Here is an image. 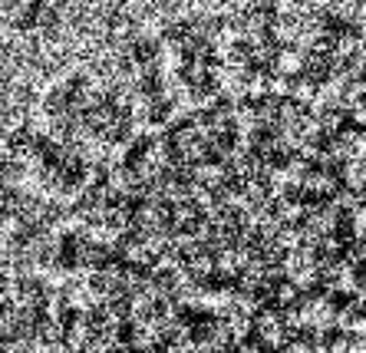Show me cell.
Wrapping results in <instances>:
<instances>
[{
    "instance_id": "6da1fadb",
    "label": "cell",
    "mask_w": 366,
    "mask_h": 353,
    "mask_svg": "<svg viewBox=\"0 0 366 353\" xmlns=\"http://www.w3.org/2000/svg\"><path fill=\"white\" fill-rule=\"evenodd\" d=\"M10 24V4L7 0H0V30Z\"/></svg>"
}]
</instances>
